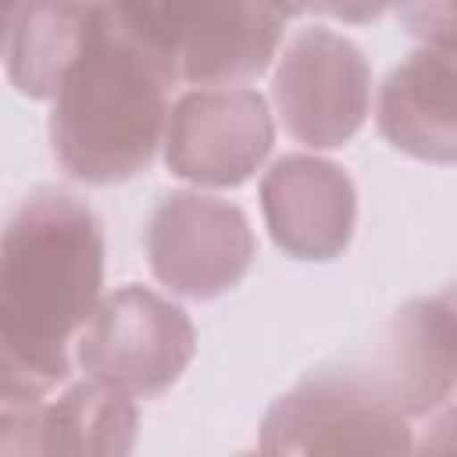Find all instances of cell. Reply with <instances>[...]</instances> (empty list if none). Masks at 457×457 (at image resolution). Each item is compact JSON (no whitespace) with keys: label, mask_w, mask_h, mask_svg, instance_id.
<instances>
[{"label":"cell","mask_w":457,"mask_h":457,"mask_svg":"<svg viewBox=\"0 0 457 457\" xmlns=\"http://www.w3.org/2000/svg\"><path fill=\"white\" fill-rule=\"evenodd\" d=\"M104 282V228L89 204L36 189L4 232L0 368L4 396L39 400L68 375V343L89 325Z\"/></svg>","instance_id":"1"},{"label":"cell","mask_w":457,"mask_h":457,"mask_svg":"<svg viewBox=\"0 0 457 457\" xmlns=\"http://www.w3.org/2000/svg\"><path fill=\"white\" fill-rule=\"evenodd\" d=\"M175 82V71L132 39L104 0L93 4L82 46L54 93L50 139L64 171L93 186L143 171L168 129Z\"/></svg>","instance_id":"2"},{"label":"cell","mask_w":457,"mask_h":457,"mask_svg":"<svg viewBox=\"0 0 457 457\" xmlns=\"http://www.w3.org/2000/svg\"><path fill=\"white\" fill-rule=\"evenodd\" d=\"M114 21L139 39L175 79L239 86L261 75L282 25L311 0H104Z\"/></svg>","instance_id":"3"},{"label":"cell","mask_w":457,"mask_h":457,"mask_svg":"<svg viewBox=\"0 0 457 457\" xmlns=\"http://www.w3.org/2000/svg\"><path fill=\"white\" fill-rule=\"evenodd\" d=\"M407 414L378 371L339 364L311 371L271 403L261 425L268 453H396L411 450Z\"/></svg>","instance_id":"4"},{"label":"cell","mask_w":457,"mask_h":457,"mask_svg":"<svg viewBox=\"0 0 457 457\" xmlns=\"http://www.w3.org/2000/svg\"><path fill=\"white\" fill-rule=\"evenodd\" d=\"M196 346L182 307L143 286H121L89 318L79 339V361L89 378L129 396L164 393L189 364Z\"/></svg>","instance_id":"5"},{"label":"cell","mask_w":457,"mask_h":457,"mask_svg":"<svg viewBox=\"0 0 457 457\" xmlns=\"http://www.w3.org/2000/svg\"><path fill=\"white\" fill-rule=\"evenodd\" d=\"M371 68L364 54L332 29H303L275 68V104L286 132L314 150L343 146L368 114Z\"/></svg>","instance_id":"6"},{"label":"cell","mask_w":457,"mask_h":457,"mask_svg":"<svg viewBox=\"0 0 457 457\" xmlns=\"http://www.w3.org/2000/svg\"><path fill=\"white\" fill-rule=\"evenodd\" d=\"M154 275L182 296H218L232 289L253 261L246 214L207 193H171L146 228Z\"/></svg>","instance_id":"7"},{"label":"cell","mask_w":457,"mask_h":457,"mask_svg":"<svg viewBox=\"0 0 457 457\" xmlns=\"http://www.w3.org/2000/svg\"><path fill=\"white\" fill-rule=\"evenodd\" d=\"M271 114L261 93L200 86L186 93L164 129V161L196 186H239L271 150Z\"/></svg>","instance_id":"8"},{"label":"cell","mask_w":457,"mask_h":457,"mask_svg":"<svg viewBox=\"0 0 457 457\" xmlns=\"http://www.w3.org/2000/svg\"><path fill=\"white\" fill-rule=\"evenodd\" d=\"M261 207L271 239L300 261H332L343 253L357 218L353 182L321 157L289 154L261 182Z\"/></svg>","instance_id":"9"},{"label":"cell","mask_w":457,"mask_h":457,"mask_svg":"<svg viewBox=\"0 0 457 457\" xmlns=\"http://www.w3.org/2000/svg\"><path fill=\"white\" fill-rule=\"evenodd\" d=\"M4 453H125L136 439L132 396L104 382H82L54 403L4 396Z\"/></svg>","instance_id":"10"},{"label":"cell","mask_w":457,"mask_h":457,"mask_svg":"<svg viewBox=\"0 0 457 457\" xmlns=\"http://www.w3.org/2000/svg\"><path fill=\"white\" fill-rule=\"evenodd\" d=\"M407 418H425L457 393V282L403 303L371 364Z\"/></svg>","instance_id":"11"},{"label":"cell","mask_w":457,"mask_h":457,"mask_svg":"<svg viewBox=\"0 0 457 457\" xmlns=\"http://www.w3.org/2000/svg\"><path fill=\"white\" fill-rule=\"evenodd\" d=\"M382 136L436 164H457V54L421 46L389 71L378 93Z\"/></svg>","instance_id":"12"},{"label":"cell","mask_w":457,"mask_h":457,"mask_svg":"<svg viewBox=\"0 0 457 457\" xmlns=\"http://www.w3.org/2000/svg\"><path fill=\"white\" fill-rule=\"evenodd\" d=\"M89 0H25L7 14V75L25 96H54L75 61Z\"/></svg>","instance_id":"13"},{"label":"cell","mask_w":457,"mask_h":457,"mask_svg":"<svg viewBox=\"0 0 457 457\" xmlns=\"http://www.w3.org/2000/svg\"><path fill=\"white\" fill-rule=\"evenodd\" d=\"M396 18L425 46L457 54V0H393Z\"/></svg>","instance_id":"14"},{"label":"cell","mask_w":457,"mask_h":457,"mask_svg":"<svg viewBox=\"0 0 457 457\" xmlns=\"http://www.w3.org/2000/svg\"><path fill=\"white\" fill-rule=\"evenodd\" d=\"M393 0H311L307 7H314L318 14L339 18V21H371L378 18Z\"/></svg>","instance_id":"15"},{"label":"cell","mask_w":457,"mask_h":457,"mask_svg":"<svg viewBox=\"0 0 457 457\" xmlns=\"http://www.w3.org/2000/svg\"><path fill=\"white\" fill-rule=\"evenodd\" d=\"M418 450H432V453H453L457 450V403L439 407V414L425 428V439L418 443Z\"/></svg>","instance_id":"16"},{"label":"cell","mask_w":457,"mask_h":457,"mask_svg":"<svg viewBox=\"0 0 457 457\" xmlns=\"http://www.w3.org/2000/svg\"><path fill=\"white\" fill-rule=\"evenodd\" d=\"M18 4H25V0H7V14H11V11L18 7ZM89 4H100V0H89Z\"/></svg>","instance_id":"17"}]
</instances>
